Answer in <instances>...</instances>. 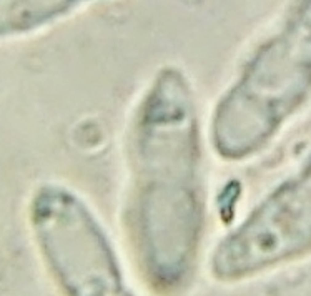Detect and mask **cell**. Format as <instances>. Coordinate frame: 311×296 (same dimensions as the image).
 <instances>
[{
    "mask_svg": "<svg viewBox=\"0 0 311 296\" xmlns=\"http://www.w3.org/2000/svg\"><path fill=\"white\" fill-rule=\"evenodd\" d=\"M206 128L193 80L158 68L125 130L123 230L146 286L180 296L191 285L206 228Z\"/></svg>",
    "mask_w": 311,
    "mask_h": 296,
    "instance_id": "6da1fadb",
    "label": "cell"
},
{
    "mask_svg": "<svg viewBox=\"0 0 311 296\" xmlns=\"http://www.w3.org/2000/svg\"><path fill=\"white\" fill-rule=\"evenodd\" d=\"M311 103V0L253 52L206 123V142L221 162L263 153Z\"/></svg>",
    "mask_w": 311,
    "mask_h": 296,
    "instance_id": "7a4b0ae2",
    "label": "cell"
},
{
    "mask_svg": "<svg viewBox=\"0 0 311 296\" xmlns=\"http://www.w3.org/2000/svg\"><path fill=\"white\" fill-rule=\"evenodd\" d=\"M88 2L93 0H0V40L38 32Z\"/></svg>",
    "mask_w": 311,
    "mask_h": 296,
    "instance_id": "5b68a950",
    "label": "cell"
},
{
    "mask_svg": "<svg viewBox=\"0 0 311 296\" xmlns=\"http://www.w3.org/2000/svg\"><path fill=\"white\" fill-rule=\"evenodd\" d=\"M27 220L62 296H137L100 218L77 190L55 180L38 183Z\"/></svg>",
    "mask_w": 311,
    "mask_h": 296,
    "instance_id": "3957f363",
    "label": "cell"
},
{
    "mask_svg": "<svg viewBox=\"0 0 311 296\" xmlns=\"http://www.w3.org/2000/svg\"><path fill=\"white\" fill-rule=\"evenodd\" d=\"M311 254V153L221 238L210 258L216 281H245Z\"/></svg>",
    "mask_w": 311,
    "mask_h": 296,
    "instance_id": "277c9868",
    "label": "cell"
}]
</instances>
